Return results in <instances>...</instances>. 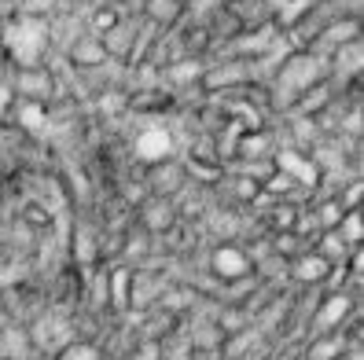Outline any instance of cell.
I'll return each mask as SVG.
<instances>
[{
  "instance_id": "obj_12",
  "label": "cell",
  "mask_w": 364,
  "mask_h": 360,
  "mask_svg": "<svg viewBox=\"0 0 364 360\" xmlns=\"http://www.w3.org/2000/svg\"><path fill=\"white\" fill-rule=\"evenodd\" d=\"M136 26H125V18L114 26V30H107L103 37H100V45H103V52H107V59H129L133 55V48H136Z\"/></svg>"
},
{
  "instance_id": "obj_3",
  "label": "cell",
  "mask_w": 364,
  "mask_h": 360,
  "mask_svg": "<svg viewBox=\"0 0 364 360\" xmlns=\"http://www.w3.org/2000/svg\"><path fill=\"white\" fill-rule=\"evenodd\" d=\"M210 272H213V280L240 283L243 276H250V272H254V258H250L243 246L221 243V246H213V250H210Z\"/></svg>"
},
{
  "instance_id": "obj_7",
  "label": "cell",
  "mask_w": 364,
  "mask_h": 360,
  "mask_svg": "<svg viewBox=\"0 0 364 360\" xmlns=\"http://www.w3.org/2000/svg\"><path fill=\"white\" fill-rule=\"evenodd\" d=\"M360 62H364V48H360V40H353V45H342L328 55V74L338 81H357Z\"/></svg>"
},
{
  "instance_id": "obj_4",
  "label": "cell",
  "mask_w": 364,
  "mask_h": 360,
  "mask_svg": "<svg viewBox=\"0 0 364 360\" xmlns=\"http://www.w3.org/2000/svg\"><path fill=\"white\" fill-rule=\"evenodd\" d=\"M133 151L144 165H159V162H169L173 158V136H169L166 125H151L144 129L136 140H133Z\"/></svg>"
},
{
  "instance_id": "obj_10",
  "label": "cell",
  "mask_w": 364,
  "mask_h": 360,
  "mask_svg": "<svg viewBox=\"0 0 364 360\" xmlns=\"http://www.w3.org/2000/svg\"><path fill=\"white\" fill-rule=\"evenodd\" d=\"M33 353H37V346L26 327H15V324L0 327V356L4 360H30Z\"/></svg>"
},
{
  "instance_id": "obj_17",
  "label": "cell",
  "mask_w": 364,
  "mask_h": 360,
  "mask_svg": "<svg viewBox=\"0 0 364 360\" xmlns=\"http://www.w3.org/2000/svg\"><path fill=\"white\" fill-rule=\"evenodd\" d=\"M59 0H18V15H30V18H48L55 11Z\"/></svg>"
},
{
  "instance_id": "obj_9",
  "label": "cell",
  "mask_w": 364,
  "mask_h": 360,
  "mask_svg": "<svg viewBox=\"0 0 364 360\" xmlns=\"http://www.w3.org/2000/svg\"><path fill=\"white\" fill-rule=\"evenodd\" d=\"M350 312H353V298H350V294H331V298L320 302V309L313 316V327L328 334L331 327H342V320H346Z\"/></svg>"
},
{
  "instance_id": "obj_21",
  "label": "cell",
  "mask_w": 364,
  "mask_h": 360,
  "mask_svg": "<svg viewBox=\"0 0 364 360\" xmlns=\"http://www.w3.org/2000/svg\"><path fill=\"white\" fill-rule=\"evenodd\" d=\"M181 4H188V0H181Z\"/></svg>"
},
{
  "instance_id": "obj_13",
  "label": "cell",
  "mask_w": 364,
  "mask_h": 360,
  "mask_svg": "<svg viewBox=\"0 0 364 360\" xmlns=\"http://www.w3.org/2000/svg\"><path fill=\"white\" fill-rule=\"evenodd\" d=\"M129 287H133V268L129 265H118V268L107 272V294L103 298L111 302V309H118V312L129 309Z\"/></svg>"
},
{
  "instance_id": "obj_20",
  "label": "cell",
  "mask_w": 364,
  "mask_h": 360,
  "mask_svg": "<svg viewBox=\"0 0 364 360\" xmlns=\"http://www.w3.org/2000/svg\"><path fill=\"white\" fill-rule=\"evenodd\" d=\"M8 77V59H4V52H0V81Z\"/></svg>"
},
{
  "instance_id": "obj_16",
  "label": "cell",
  "mask_w": 364,
  "mask_h": 360,
  "mask_svg": "<svg viewBox=\"0 0 364 360\" xmlns=\"http://www.w3.org/2000/svg\"><path fill=\"white\" fill-rule=\"evenodd\" d=\"M52 360H100V349L89 346V342H77V338H74V342H67Z\"/></svg>"
},
{
  "instance_id": "obj_23",
  "label": "cell",
  "mask_w": 364,
  "mask_h": 360,
  "mask_svg": "<svg viewBox=\"0 0 364 360\" xmlns=\"http://www.w3.org/2000/svg\"><path fill=\"white\" fill-rule=\"evenodd\" d=\"M0 184H4V180H0Z\"/></svg>"
},
{
  "instance_id": "obj_18",
  "label": "cell",
  "mask_w": 364,
  "mask_h": 360,
  "mask_svg": "<svg viewBox=\"0 0 364 360\" xmlns=\"http://www.w3.org/2000/svg\"><path fill=\"white\" fill-rule=\"evenodd\" d=\"M15 92H11V84H8V77L4 81H0V125H4L11 114H15Z\"/></svg>"
},
{
  "instance_id": "obj_8",
  "label": "cell",
  "mask_w": 364,
  "mask_h": 360,
  "mask_svg": "<svg viewBox=\"0 0 364 360\" xmlns=\"http://www.w3.org/2000/svg\"><path fill=\"white\" fill-rule=\"evenodd\" d=\"M331 261L328 258H320L316 250H302L298 258L291 261V276L298 280V283H324L328 276H331Z\"/></svg>"
},
{
  "instance_id": "obj_1",
  "label": "cell",
  "mask_w": 364,
  "mask_h": 360,
  "mask_svg": "<svg viewBox=\"0 0 364 360\" xmlns=\"http://www.w3.org/2000/svg\"><path fill=\"white\" fill-rule=\"evenodd\" d=\"M52 45V23L48 18L15 15L0 33V52L11 67H45V52Z\"/></svg>"
},
{
  "instance_id": "obj_22",
  "label": "cell",
  "mask_w": 364,
  "mask_h": 360,
  "mask_svg": "<svg viewBox=\"0 0 364 360\" xmlns=\"http://www.w3.org/2000/svg\"><path fill=\"white\" fill-rule=\"evenodd\" d=\"M0 360H4V356H0Z\"/></svg>"
},
{
  "instance_id": "obj_15",
  "label": "cell",
  "mask_w": 364,
  "mask_h": 360,
  "mask_svg": "<svg viewBox=\"0 0 364 360\" xmlns=\"http://www.w3.org/2000/svg\"><path fill=\"white\" fill-rule=\"evenodd\" d=\"M147 18H151L155 26H169V23H177L181 18V11H184V4L181 0H147Z\"/></svg>"
},
{
  "instance_id": "obj_6",
  "label": "cell",
  "mask_w": 364,
  "mask_h": 360,
  "mask_svg": "<svg viewBox=\"0 0 364 360\" xmlns=\"http://www.w3.org/2000/svg\"><path fill=\"white\" fill-rule=\"evenodd\" d=\"M140 221H144V228L151 231V236H166L169 228H173V221H177V209H173V199H162V195H151L144 202V209H140Z\"/></svg>"
},
{
  "instance_id": "obj_19",
  "label": "cell",
  "mask_w": 364,
  "mask_h": 360,
  "mask_svg": "<svg viewBox=\"0 0 364 360\" xmlns=\"http://www.w3.org/2000/svg\"><path fill=\"white\" fill-rule=\"evenodd\" d=\"M342 342H324V346H313V360H338Z\"/></svg>"
},
{
  "instance_id": "obj_11",
  "label": "cell",
  "mask_w": 364,
  "mask_h": 360,
  "mask_svg": "<svg viewBox=\"0 0 364 360\" xmlns=\"http://www.w3.org/2000/svg\"><path fill=\"white\" fill-rule=\"evenodd\" d=\"M147 177H151V180H147V184H151V192L162 195V199H173L181 187H184V180H188V177H184V169H181L173 158L151 165V173H147Z\"/></svg>"
},
{
  "instance_id": "obj_14",
  "label": "cell",
  "mask_w": 364,
  "mask_h": 360,
  "mask_svg": "<svg viewBox=\"0 0 364 360\" xmlns=\"http://www.w3.org/2000/svg\"><path fill=\"white\" fill-rule=\"evenodd\" d=\"M15 118L18 125H23V133H45L48 129V107H41V103H26V99H18L15 103Z\"/></svg>"
},
{
  "instance_id": "obj_2",
  "label": "cell",
  "mask_w": 364,
  "mask_h": 360,
  "mask_svg": "<svg viewBox=\"0 0 364 360\" xmlns=\"http://www.w3.org/2000/svg\"><path fill=\"white\" fill-rule=\"evenodd\" d=\"M8 84H11L15 99L41 103V107H48V99L55 96V74L48 67H15Z\"/></svg>"
},
{
  "instance_id": "obj_5",
  "label": "cell",
  "mask_w": 364,
  "mask_h": 360,
  "mask_svg": "<svg viewBox=\"0 0 364 360\" xmlns=\"http://www.w3.org/2000/svg\"><path fill=\"white\" fill-rule=\"evenodd\" d=\"M67 59H70V67H77V70H100L103 62H107V52L100 45V37L85 30L74 45L67 48Z\"/></svg>"
}]
</instances>
